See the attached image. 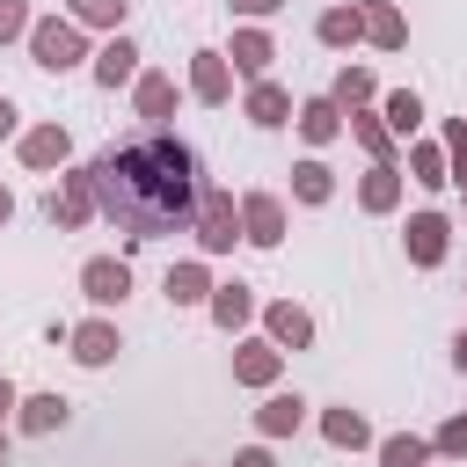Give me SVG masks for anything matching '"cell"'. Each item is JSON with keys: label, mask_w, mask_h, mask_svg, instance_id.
I'll list each match as a JSON object with an SVG mask.
<instances>
[{"label": "cell", "mask_w": 467, "mask_h": 467, "mask_svg": "<svg viewBox=\"0 0 467 467\" xmlns=\"http://www.w3.org/2000/svg\"><path fill=\"white\" fill-rule=\"evenodd\" d=\"M197 153L168 131H146V139H124L95 161V204L102 219L124 234V241H161V234H182L197 219Z\"/></svg>", "instance_id": "obj_1"}, {"label": "cell", "mask_w": 467, "mask_h": 467, "mask_svg": "<svg viewBox=\"0 0 467 467\" xmlns=\"http://www.w3.org/2000/svg\"><path fill=\"white\" fill-rule=\"evenodd\" d=\"M80 58H88V44H80V22H73V15H36V22H29V66L73 73Z\"/></svg>", "instance_id": "obj_2"}, {"label": "cell", "mask_w": 467, "mask_h": 467, "mask_svg": "<svg viewBox=\"0 0 467 467\" xmlns=\"http://www.w3.org/2000/svg\"><path fill=\"white\" fill-rule=\"evenodd\" d=\"M44 219H51L58 234H73V226L102 219V204H95V168H66V175H58V190L44 197Z\"/></svg>", "instance_id": "obj_3"}, {"label": "cell", "mask_w": 467, "mask_h": 467, "mask_svg": "<svg viewBox=\"0 0 467 467\" xmlns=\"http://www.w3.org/2000/svg\"><path fill=\"white\" fill-rule=\"evenodd\" d=\"M197 248L204 255H226L234 241H241V197L234 190H197Z\"/></svg>", "instance_id": "obj_4"}, {"label": "cell", "mask_w": 467, "mask_h": 467, "mask_svg": "<svg viewBox=\"0 0 467 467\" xmlns=\"http://www.w3.org/2000/svg\"><path fill=\"white\" fill-rule=\"evenodd\" d=\"M401 248H409V263H416V270H438V263H445V248H452V219H445V212H409Z\"/></svg>", "instance_id": "obj_5"}, {"label": "cell", "mask_w": 467, "mask_h": 467, "mask_svg": "<svg viewBox=\"0 0 467 467\" xmlns=\"http://www.w3.org/2000/svg\"><path fill=\"white\" fill-rule=\"evenodd\" d=\"M66 350H73V365H88V372H102V365H117V350H124V336H117V321H102V314H88V321H73V328H66Z\"/></svg>", "instance_id": "obj_6"}, {"label": "cell", "mask_w": 467, "mask_h": 467, "mask_svg": "<svg viewBox=\"0 0 467 467\" xmlns=\"http://www.w3.org/2000/svg\"><path fill=\"white\" fill-rule=\"evenodd\" d=\"M15 153H22V168L51 175V168L73 161V131H66V124H29V131H15Z\"/></svg>", "instance_id": "obj_7"}, {"label": "cell", "mask_w": 467, "mask_h": 467, "mask_svg": "<svg viewBox=\"0 0 467 467\" xmlns=\"http://www.w3.org/2000/svg\"><path fill=\"white\" fill-rule=\"evenodd\" d=\"M241 241H255V248L285 241V197L277 190H241Z\"/></svg>", "instance_id": "obj_8"}, {"label": "cell", "mask_w": 467, "mask_h": 467, "mask_svg": "<svg viewBox=\"0 0 467 467\" xmlns=\"http://www.w3.org/2000/svg\"><path fill=\"white\" fill-rule=\"evenodd\" d=\"M277 372H285V350H277L270 336H248V343H234V387H255V394H270V387H277Z\"/></svg>", "instance_id": "obj_9"}, {"label": "cell", "mask_w": 467, "mask_h": 467, "mask_svg": "<svg viewBox=\"0 0 467 467\" xmlns=\"http://www.w3.org/2000/svg\"><path fill=\"white\" fill-rule=\"evenodd\" d=\"M80 292H88V306H124L131 263H124V255H88V263H80Z\"/></svg>", "instance_id": "obj_10"}, {"label": "cell", "mask_w": 467, "mask_h": 467, "mask_svg": "<svg viewBox=\"0 0 467 467\" xmlns=\"http://www.w3.org/2000/svg\"><path fill=\"white\" fill-rule=\"evenodd\" d=\"M292 109H299V102H292V88H277L270 73H263V80H248V95H241V117H248L255 131H277V124H292Z\"/></svg>", "instance_id": "obj_11"}, {"label": "cell", "mask_w": 467, "mask_h": 467, "mask_svg": "<svg viewBox=\"0 0 467 467\" xmlns=\"http://www.w3.org/2000/svg\"><path fill=\"white\" fill-rule=\"evenodd\" d=\"M270 58H277L270 29H263V22H241V29H234V44H226V66H234L241 80H263V73H270Z\"/></svg>", "instance_id": "obj_12"}, {"label": "cell", "mask_w": 467, "mask_h": 467, "mask_svg": "<svg viewBox=\"0 0 467 467\" xmlns=\"http://www.w3.org/2000/svg\"><path fill=\"white\" fill-rule=\"evenodd\" d=\"M190 95H197L204 109L234 102V66H226V51H190Z\"/></svg>", "instance_id": "obj_13"}, {"label": "cell", "mask_w": 467, "mask_h": 467, "mask_svg": "<svg viewBox=\"0 0 467 467\" xmlns=\"http://www.w3.org/2000/svg\"><path fill=\"white\" fill-rule=\"evenodd\" d=\"M204 314H212V321L234 336V328H248L263 306H255V285H241V277H219V285H212V299H204Z\"/></svg>", "instance_id": "obj_14"}, {"label": "cell", "mask_w": 467, "mask_h": 467, "mask_svg": "<svg viewBox=\"0 0 467 467\" xmlns=\"http://www.w3.org/2000/svg\"><path fill=\"white\" fill-rule=\"evenodd\" d=\"M263 336H270L277 350H306V343H314V314H306L299 299H270V306H263Z\"/></svg>", "instance_id": "obj_15"}, {"label": "cell", "mask_w": 467, "mask_h": 467, "mask_svg": "<svg viewBox=\"0 0 467 467\" xmlns=\"http://www.w3.org/2000/svg\"><path fill=\"white\" fill-rule=\"evenodd\" d=\"M73 423V401L66 394H22L15 401V431L22 438H51V431H66Z\"/></svg>", "instance_id": "obj_16"}, {"label": "cell", "mask_w": 467, "mask_h": 467, "mask_svg": "<svg viewBox=\"0 0 467 467\" xmlns=\"http://www.w3.org/2000/svg\"><path fill=\"white\" fill-rule=\"evenodd\" d=\"M139 58H146V51L117 29V36L95 51V66H88V73H95V88H131V80H139Z\"/></svg>", "instance_id": "obj_17"}, {"label": "cell", "mask_w": 467, "mask_h": 467, "mask_svg": "<svg viewBox=\"0 0 467 467\" xmlns=\"http://www.w3.org/2000/svg\"><path fill=\"white\" fill-rule=\"evenodd\" d=\"M212 270H204V255H182V263H168V277H161V292H168V306H204L212 299Z\"/></svg>", "instance_id": "obj_18"}, {"label": "cell", "mask_w": 467, "mask_h": 467, "mask_svg": "<svg viewBox=\"0 0 467 467\" xmlns=\"http://www.w3.org/2000/svg\"><path fill=\"white\" fill-rule=\"evenodd\" d=\"M321 438H328L336 452H365V445H372V423H365V409L328 401V409H321Z\"/></svg>", "instance_id": "obj_19"}, {"label": "cell", "mask_w": 467, "mask_h": 467, "mask_svg": "<svg viewBox=\"0 0 467 467\" xmlns=\"http://www.w3.org/2000/svg\"><path fill=\"white\" fill-rule=\"evenodd\" d=\"M358 15H365V44L372 51H401L409 44V22H401L394 0H358Z\"/></svg>", "instance_id": "obj_20"}, {"label": "cell", "mask_w": 467, "mask_h": 467, "mask_svg": "<svg viewBox=\"0 0 467 467\" xmlns=\"http://www.w3.org/2000/svg\"><path fill=\"white\" fill-rule=\"evenodd\" d=\"M292 124H299V139H306V146L343 139V109H336V95H306V102L292 109Z\"/></svg>", "instance_id": "obj_21"}, {"label": "cell", "mask_w": 467, "mask_h": 467, "mask_svg": "<svg viewBox=\"0 0 467 467\" xmlns=\"http://www.w3.org/2000/svg\"><path fill=\"white\" fill-rule=\"evenodd\" d=\"M314 36H321L328 51H350V44H365V15H358V0H336V7H321Z\"/></svg>", "instance_id": "obj_22"}, {"label": "cell", "mask_w": 467, "mask_h": 467, "mask_svg": "<svg viewBox=\"0 0 467 467\" xmlns=\"http://www.w3.org/2000/svg\"><path fill=\"white\" fill-rule=\"evenodd\" d=\"M358 204H365L372 219H387V212L401 204V168H394V161H372L365 182H358Z\"/></svg>", "instance_id": "obj_23"}, {"label": "cell", "mask_w": 467, "mask_h": 467, "mask_svg": "<svg viewBox=\"0 0 467 467\" xmlns=\"http://www.w3.org/2000/svg\"><path fill=\"white\" fill-rule=\"evenodd\" d=\"M299 423H306V401H299V394H285V387H270V394H263V409H255V431H263V438H292Z\"/></svg>", "instance_id": "obj_24"}, {"label": "cell", "mask_w": 467, "mask_h": 467, "mask_svg": "<svg viewBox=\"0 0 467 467\" xmlns=\"http://www.w3.org/2000/svg\"><path fill=\"white\" fill-rule=\"evenodd\" d=\"M131 102H139V117H146V124H161V117L175 109V73H161V66H146V73L131 80Z\"/></svg>", "instance_id": "obj_25"}, {"label": "cell", "mask_w": 467, "mask_h": 467, "mask_svg": "<svg viewBox=\"0 0 467 467\" xmlns=\"http://www.w3.org/2000/svg\"><path fill=\"white\" fill-rule=\"evenodd\" d=\"M336 197V168L321 161V153H306L299 168H292V204H328Z\"/></svg>", "instance_id": "obj_26"}, {"label": "cell", "mask_w": 467, "mask_h": 467, "mask_svg": "<svg viewBox=\"0 0 467 467\" xmlns=\"http://www.w3.org/2000/svg\"><path fill=\"white\" fill-rule=\"evenodd\" d=\"M379 124H387L394 139H409V131L423 124V95H416V88H394V95H379Z\"/></svg>", "instance_id": "obj_27"}, {"label": "cell", "mask_w": 467, "mask_h": 467, "mask_svg": "<svg viewBox=\"0 0 467 467\" xmlns=\"http://www.w3.org/2000/svg\"><path fill=\"white\" fill-rule=\"evenodd\" d=\"M328 95H336V109H343V117H350V109H365V102H372V95H379V80H372V66H343V73H336V88H328Z\"/></svg>", "instance_id": "obj_28"}, {"label": "cell", "mask_w": 467, "mask_h": 467, "mask_svg": "<svg viewBox=\"0 0 467 467\" xmlns=\"http://www.w3.org/2000/svg\"><path fill=\"white\" fill-rule=\"evenodd\" d=\"M343 131H350V139H358L372 161H394V131H387L372 109H350V117H343Z\"/></svg>", "instance_id": "obj_29"}, {"label": "cell", "mask_w": 467, "mask_h": 467, "mask_svg": "<svg viewBox=\"0 0 467 467\" xmlns=\"http://www.w3.org/2000/svg\"><path fill=\"white\" fill-rule=\"evenodd\" d=\"M66 15L80 22V29H124V15H131V0H66Z\"/></svg>", "instance_id": "obj_30"}, {"label": "cell", "mask_w": 467, "mask_h": 467, "mask_svg": "<svg viewBox=\"0 0 467 467\" xmlns=\"http://www.w3.org/2000/svg\"><path fill=\"white\" fill-rule=\"evenodd\" d=\"M379 445V467H423L431 460V438H416V431H394V438H372Z\"/></svg>", "instance_id": "obj_31"}, {"label": "cell", "mask_w": 467, "mask_h": 467, "mask_svg": "<svg viewBox=\"0 0 467 467\" xmlns=\"http://www.w3.org/2000/svg\"><path fill=\"white\" fill-rule=\"evenodd\" d=\"M409 175H416L423 190H445V182H452V175H445V146H438V139L409 146Z\"/></svg>", "instance_id": "obj_32"}, {"label": "cell", "mask_w": 467, "mask_h": 467, "mask_svg": "<svg viewBox=\"0 0 467 467\" xmlns=\"http://www.w3.org/2000/svg\"><path fill=\"white\" fill-rule=\"evenodd\" d=\"M438 146H445V175L467 190V124H445V139H438Z\"/></svg>", "instance_id": "obj_33"}, {"label": "cell", "mask_w": 467, "mask_h": 467, "mask_svg": "<svg viewBox=\"0 0 467 467\" xmlns=\"http://www.w3.org/2000/svg\"><path fill=\"white\" fill-rule=\"evenodd\" d=\"M431 452H445V460H467V409L438 423V438H431Z\"/></svg>", "instance_id": "obj_34"}, {"label": "cell", "mask_w": 467, "mask_h": 467, "mask_svg": "<svg viewBox=\"0 0 467 467\" xmlns=\"http://www.w3.org/2000/svg\"><path fill=\"white\" fill-rule=\"evenodd\" d=\"M29 0H0V44H15V36H29Z\"/></svg>", "instance_id": "obj_35"}, {"label": "cell", "mask_w": 467, "mask_h": 467, "mask_svg": "<svg viewBox=\"0 0 467 467\" xmlns=\"http://www.w3.org/2000/svg\"><path fill=\"white\" fill-rule=\"evenodd\" d=\"M226 7H234V15H241V22H270V15H277V7H285V0H226Z\"/></svg>", "instance_id": "obj_36"}, {"label": "cell", "mask_w": 467, "mask_h": 467, "mask_svg": "<svg viewBox=\"0 0 467 467\" xmlns=\"http://www.w3.org/2000/svg\"><path fill=\"white\" fill-rule=\"evenodd\" d=\"M234 467H277V460H270V445H241V452H234Z\"/></svg>", "instance_id": "obj_37"}, {"label": "cell", "mask_w": 467, "mask_h": 467, "mask_svg": "<svg viewBox=\"0 0 467 467\" xmlns=\"http://www.w3.org/2000/svg\"><path fill=\"white\" fill-rule=\"evenodd\" d=\"M15 401H22V394H15V379H7V372H0V431H7V423H15Z\"/></svg>", "instance_id": "obj_38"}, {"label": "cell", "mask_w": 467, "mask_h": 467, "mask_svg": "<svg viewBox=\"0 0 467 467\" xmlns=\"http://www.w3.org/2000/svg\"><path fill=\"white\" fill-rule=\"evenodd\" d=\"M15 117H22V109H15L7 95H0V139H15Z\"/></svg>", "instance_id": "obj_39"}, {"label": "cell", "mask_w": 467, "mask_h": 467, "mask_svg": "<svg viewBox=\"0 0 467 467\" xmlns=\"http://www.w3.org/2000/svg\"><path fill=\"white\" fill-rule=\"evenodd\" d=\"M452 365H460V372H467V328H460V336H452Z\"/></svg>", "instance_id": "obj_40"}, {"label": "cell", "mask_w": 467, "mask_h": 467, "mask_svg": "<svg viewBox=\"0 0 467 467\" xmlns=\"http://www.w3.org/2000/svg\"><path fill=\"white\" fill-rule=\"evenodd\" d=\"M7 219H15V190L0 182V226H7Z\"/></svg>", "instance_id": "obj_41"}, {"label": "cell", "mask_w": 467, "mask_h": 467, "mask_svg": "<svg viewBox=\"0 0 467 467\" xmlns=\"http://www.w3.org/2000/svg\"><path fill=\"white\" fill-rule=\"evenodd\" d=\"M0 467H7V431H0Z\"/></svg>", "instance_id": "obj_42"}]
</instances>
